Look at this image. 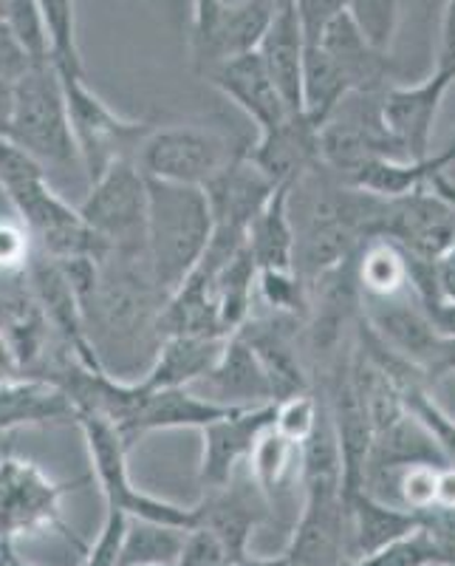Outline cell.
<instances>
[{
	"instance_id": "6da1fadb",
	"label": "cell",
	"mask_w": 455,
	"mask_h": 566,
	"mask_svg": "<svg viewBox=\"0 0 455 566\" xmlns=\"http://www.w3.org/2000/svg\"><path fill=\"white\" fill-rule=\"evenodd\" d=\"M60 264L77 290L85 335L103 371L116 380H141L159 354V317L170 297L148 261L110 252L105 261L74 258Z\"/></svg>"
},
{
	"instance_id": "7a4b0ae2",
	"label": "cell",
	"mask_w": 455,
	"mask_h": 566,
	"mask_svg": "<svg viewBox=\"0 0 455 566\" xmlns=\"http://www.w3.org/2000/svg\"><path fill=\"white\" fill-rule=\"evenodd\" d=\"M148 247L145 258L156 283L170 295L193 275L215 232L201 187L148 179Z\"/></svg>"
},
{
	"instance_id": "3957f363",
	"label": "cell",
	"mask_w": 455,
	"mask_h": 566,
	"mask_svg": "<svg viewBox=\"0 0 455 566\" xmlns=\"http://www.w3.org/2000/svg\"><path fill=\"white\" fill-rule=\"evenodd\" d=\"M7 139L49 168L80 165V150L71 130L63 74L54 63H34L14 83V105ZM83 168V165H80Z\"/></svg>"
},
{
	"instance_id": "277c9868",
	"label": "cell",
	"mask_w": 455,
	"mask_h": 566,
	"mask_svg": "<svg viewBox=\"0 0 455 566\" xmlns=\"http://www.w3.org/2000/svg\"><path fill=\"white\" fill-rule=\"evenodd\" d=\"M250 145L207 125H161L148 134L136 154V168L148 179L204 187L212 176L246 154Z\"/></svg>"
},
{
	"instance_id": "5b68a950",
	"label": "cell",
	"mask_w": 455,
	"mask_h": 566,
	"mask_svg": "<svg viewBox=\"0 0 455 566\" xmlns=\"http://www.w3.org/2000/svg\"><path fill=\"white\" fill-rule=\"evenodd\" d=\"M3 193L12 201L18 219L32 232L34 247L54 261H105L110 255V247L85 224L77 207L60 199L57 190L45 181V170L3 187Z\"/></svg>"
},
{
	"instance_id": "8992f818",
	"label": "cell",
	"mask_w": 455,
	"mask_h": 566,
	"mask_svg": "<svg viewBox=\"0 0 455 566\" xmlns=\"http://www.w3.org/2000/svg\"><path fill=\"white\" fill-rule=\"evenodd\" d=\"M74 422L80 424L85 444H88L91 470H94V479H97L108 507L123 510L130 518L173 524V527L184 530H193L199 524L195 507H181V504L165 502V499H156V495L134 488L128 473V444L108 419L97 417V413H77Z\"/></svg>"
},
{
	"instance_id": "52a82bcc",
	"label": "cell",
	"mask_w": 455,
	"mask_h": 566,
	"mask_svg": "<svg viewBox=\"0 0 455 566\" xmlns=\"http://www.w3.org/2000/svg\"><path fill=\"white\" fill-rule=\"evenodd\" d=\"M63 85L80 165L88 181H97L116 161H136L141 142L148 139L156 125L116 114L97 91L91 88L88 77H63Z\"/></svg>"
},
{
	"instance_id": "ba28073f",
	"label": "cell",
	"mask_w": 455,
	"mask_h": 566,
	"mask_svg": "<svg viewBox=\"0 0 455 566\" xmlns=\"http://www.w3.org/2000/svg\"><path fill=\"white\" fill-rule=\"evenodd\" d=\"M148 205V176L136 168V161H116L97 181H91L88 196L77 210L110 252L145 258Z\"/></svg>"
},
{
	"instance_id": "9c48e42d",
	"label": "cell",
	"mask_w": 455,
	"mask_h": 566,
	"mask_svg": "<svg viewBox=\"0 0 455 566\" xmlns=\"http://www.w3.org/2000/svg\"><path fill=\"white\" fill-rule=\"evenodd\" d=\"M88 479L54 484L43 470L23 459H0V541L18 533L38 530H63L65 538L83 547V541L71 533L60 518V499L68 490H77Z\"/></svg>"
},
{
	"instance_id": "30bf717a",
	"label": "cell",
	"mask_w": 455,
	"mask_h": 566,
	"mask_svg": "<svg viewBox=\"0 0 455 566\" xmlns=\"http://www.w3.org/2000/svg\"><path fill=\"white\" fill-rule=\"evenodd\" d=\"M377 239L393 241L413 258L442 261L455 247V210L430 185L419 187L385 199Z\"/></svg>"
},
{
	"instance_id": "8fae6325",
	"label": "cell",
	"mask_w": 455,
	"mask_h": 566,
	"mask_svg": "<svg viewBox=\"0 0 455 566\" xmlns=\"http://www.w3.org/2000/svg\"><path fill=\"white\" fill-rule=\"evenodd\" d=\"M455 83V71L436 69L419 85H388L382 94V116L391 130L396 148L408 161L427 159L433 125L438 119L449 85Z\"/></svg>"
},
{
	"instance_id": "7c38bea8",
	"label": "cell",
	"mask_w": 455,
	"mask_h": 566,
	"mask_svg": "<svg viewBox=\"0 0 455 566\" xmlns=\"http://www.w3.org/2000/svg\"><path fill=\"white\" fill-rule=\"evenodd\" d=\"M201 77L244 111L255 123L257 134L275 128L286 116L295 114V111H289L281 91H277L275 80H272L269 69H266L257 49L226 57L221 63H212L210 69L201 71Z\"/></svg>"
},
{
	"instance_id": "4fadbf2b",
	"label": "cell",
	"mask_w": 455,
	"mask_h": 566,
	"mask_svg": "<svg viewBox=\"0 0 455 566\" xmlns=\"http://www.w3.org/2000/svg\"><path fill=\"white\" fill-rule=\"evenodd\" d=\"M275 424V402L261 408H244L219 422L201 428L204 451L199 464L201 490H221L232 484L235 470L250 462V453L261 433H266Z\"/></svg>"
},
{
	"instance_id": "5bb4252c",
	"label": "cell",
	"mask_w": 455,
	"mask_h": 566,
	"mask_svg": "<svg viewBox=\"0 0 455 566\" xmlns=\"http://www.w3.org/2000/svg\"><path fill=\"white\" fill-rule=\"evenodd\" d=\"M277 187L281 185L272 176L263 174L246 150L237 159H232L219 176H212L201 190L210 201L215 230L246 239L252 221L261 216L263 207L269 205Z\"/></svg>"
},
{
	"instance_id": "9a60e30c",
	"label": "cell",
	"mask_w": 455,
	"mask_h": 566,
	"mask_svg": "<svg viewBox=\"0 0 455 566\" xmlns=\"http://www.w3.org/2000/svg\"><path fill=\"white\" fill-rule=\"evenodd\" d=\"M286 555L292 566H348L342 488L306 490V504Z\"/></svg>"
},
{
	"instance_id": "2e32d148",
	"label": "cell",
	"mask_w": 455,
	"mask_h": 566,
	"mask_svg": "<svg viewBox=\"0 0 455 566\" xmlns=\"http://www.w3.org/2000/svg\"><path fill=\"white\" fill-rule=\"evenodd\" d=\"M204 399L224 408H261L275 402L269 374L244 335H230L219 363L195 382Z\"/></svg>"
},
{
	"instance_id": "e0dca14e",
	"label": "cell",
	"mask_w": 455,
	"mask_h": 566,
	"mask_svg": "<svg viewBox=\"0 0 455 566\" xmlns=\"http://www.w3.org/2000/svg\"><path fill=\"white\" fill-rule=\"evenodd\" d=\"M141 386V382H139ZM244 408H224L219 402H210L193 388H165V391H150L141 386L139 408L134 417L119 428V437L125 439L128 451L139 439L156 431H176V428H207Z\"/></svg>"
},
{
	"instance_id": "ac0fdd59",
	"label": "cell",
	"mask_w": 455,
	"mask_h": 566,
	"mask_svg": "<svg viewBox=\"0 0 455 566\" xmlns=\"http://www.w3.org/2000/svg\"><path fill=\"white\" fill-rule=\"evenodd\" d=\"M342 502H346L348 566L382 553L422 527V515L379 502L366 490H342Z\"/></svg>"
},
{
	"instance_id": "d6986e66",
	"label": "cell",
	"mask_w": 455,
	"mask_h": 566,
	"mask_svg": "<svg viewBox=\"0 0 455 566\" xmlns=\"http://www.w3.org/2000/svg\"><path fill=\"white\" fill-rule=\"evenodd\" d=\"M250 156L266 176L283 181L300 179L306 170L320 165V125L306 114H289L275 128L261 130Z\"/></svg>"
},
{
	"instance_id": "ffe728a7",
	"label": "cell",
	"mask_w": 455,
	"mask_h": 566,
	"mask_svg": "<svg viewBox=\"0 0 455 566\" xmlns=\"http://www.w3.org/2000/svg\"><path fill=\"white\" fill-rule=\"evenodd\" d=\"M255 495H263L255 482L235 484V479H232V484H226V488L207 490L201 502L195 504V515H199L195 527H204L212 535H219L235 566L250 555L246 553L250 535L261 522L263 510H257Z\"/></svg>"
},
{
	"instance_id": "44dd1931",
	"label": "cell",
	"mask_w": 455,
	"mask_h": 566,
	"mask_svg": "<svg viewBox=\"0 0 455 566\" xmlns=\"http://www.w3.org/2000/svg\"><path fill=\"white\" fill-rule=\"evenodd\" d=\"M297 323L300 321L277 315H272L269 321H257V317H252L241 332H235V335H244L246 340H250V346L255 348L257 357H261L263 368L269 374L275 402L295 397V394L311 391V386H308V374L306 368H303L300 354H297L295 346Z\"/></svg>"
},
{
	"instance_id": "7402d4cb",
	"label": "cell",
	"mask_w": 455,
	"mask_h": 566,
	"mask_svg": "<svg viewBox=\"0 0 455 566\" xmlns=\"http://www.w3.org/2000/svg\"><path fill=\"white\" fill-rule=\"evenodd\" d=\"M263 63L269 69L277 91L283 94L289 111H303V63H306V38H303L300 18H297L295 0L277 3L275 18L257 45Z\"/></svg>"
},
{
	"instance_id": "603a6c76",
	"label": "cell",
	"mask_w": 455,
	"mask_h": 566,
	"mask_svg": "<svg viewBox=\"0 0 455 566\" xmlns=\"http://www.w3.org/2000/svg\"><path fill=\"white\" fill-rule=\"evenodd\" d=\"M226 346V337H201V335H179L161 340L154 366L141 377V386L150 391H165V388H193L201 377L212 371L219 363L221 352Z\"/></svg>"
},
{
	"instance_id": "cb8c5ba5",
	"label": "cell",
	"mask_w": 455,
	"mask_h": 566,
	"mask_svg": "<svg viewBox=\"0 0 455 566\" xmlns=\"http://www.w3.org/2000/svg\"><path fill=\"white\" fill-rule=\"evenodd\" d=\"M65 419H77V408L57 382L20 377L0 386V433L23 424H49Z\"/></svg>"
},
{
	"instance_id": "d4e9b609",
	"label": "cell",
	"mask_w": 455,
	"mask_h": 566,
	"mask_svg": "<svg viewBox=\"0 0 455 566\" xmlns=\"http://www.w3.org/2000/svg\"><path fill=\"white\" fill-rule=\"evenodd\" d=\"M320 45L337 60L342 71H346L348 83H351L353 94L357 91H385L388 77H391V57L385 52H377L362 32L357 29V23L351 20V14H340L334 20L331 27L322 34Z\"/></svg>"
},
{
	"instance_id": "484cf974",
	"label": "cell",
	"mask_w": 455,
	"mask_h": 566,
	"mask_svg": "<svg viewBox=\"0 0 455 566\" xmlns=\"http://www.w3.org/2000/svg\"><path fill=\"white\" fill-rule=\"evenodd\" d=\"M289 190L292 181H283L269 199V205L263 207L261 216L252 221L250 235H246V247L255 255L261 272H289L295 270V224H292L289 212Z\"/></svg>"
},
{
	"instance_id": "4316f807",
	"label": "cell",
	"mask_w": 455,
	"mask_h": 566,
	"mask_svg": "<svg viewBox=\"0 0 455 566\" xmlns=\"http://www.w3.org/2000/svg\"><path fill=\"white\" fill-rule=\"evenodd\" d=\"M353 88L348 83L346 71L322 45H306V63H303V114L326 125L328 116L351 97Z\"/></svg>"
},
{
	"instance_id": "83f0119b",
	"label": "cell",
	"mask_w": 455,
	"mask_h": 566,
	"mask_svg": "<svg viewBox=\"0 0 455 566\" xmlns=\"http://www.w3.org/2000/svg\"><path fill=\"white\" fill-rule=\"evenodd\" d=\"M190 530L130 518L119 566H179Z\"/></svg>"
},
{
	"instance_id": "f1b7e54d",
	"label": "cell",
	"mask_w": 455,
	"mask_h": 566,
	"mask_svg": "<svg viewBox=\"0 0 455 566\" xmlns=\"http://www.w3.org/2000/svg\"><path fill=\"white\" fill-rule=\"evenodd\" d=\"M246 468H250V479L257 484L263 499L272 502L275 490L283 488L295 473H300V444L277 433L272 424L252 448Z\"/></svg>"
},
{
	"instance_id": "f546056e",
	"label": "cell",
	"mask_w": 455,
	"mask_h": 566,
	"mask_svg": "<svg viewBox=\"0 0 455 566\" xmlns=\"http://www.w3.org/2000/svg\"><path fill=\"white\" fill-rule=\"evenodd\" d=\"M52 63L63 77H88L77 43V0H40Z\"/></svg>"
},
{
	"instance_id": "4dcf8cb0",
	"label": "cell",
	"mask_w": 455,
	"mask_h": 566,
	"mask_svg": "<svg viewBox=\"0 0 455 566\" xmlns=\"http://www.w3.org/2000/svg\"><path fill=\"white\" fill-rule=\"evenodd\" d=\"M348 14L377 52H391L402 20V0H348Z\"/></svg>"
},
{
	"instance_id": "1f68e13d",
	"label": "cell",
	"mask_w": 455,
	"mask_h": 566,
	"mask_svg": "<svg viewBox=\"0 0 455 566\" xmlns=\"http://www.w3.org/2000/svg\"><path fill=\"white\" fill-rule=\"evenodd\" d=\"M351 566H449V558L438 547V541L430 535V530L422 524L408 538L396 541V544L385 547L382 553Z\"/></svg>"
},
{
	"instance_id": "d6a6232c",
	"label": "cell",
	"mask_w": 455,
	"mask_h": 566,
	"mask_svg": "<svg viewBox=\"0 0 455 566\" xmlns=\"http://www.w3.org/2000/svg\"><path fill=\"white\" fill-rule=\"evenodd\" d=\"M7 23L18 40L27 45L34 63H52L49 52V34H45L43 14H40V0H9L7 3Z\"/></svg>"
},
{
	"instance_id": "836d02e7",
	"label": "cell",
	"mask_w": 455,
	"mask_h": 566,
	"mask_svg": "<svg viewBox=\"0 0 455 566\" xmlns=\"http://www.w3.org/2000/svg\"><path fill=\"white\" fill-rule=\"evenodd\" d=\"M322 411V394L315 397L311 391L295 394L289 399H281L275 402V431L283 433L286 439H292L295 444H303L311 431H315L317 419Z\"/></svg>"
},
{
	"instance_id": "e575fe53",
	"label": "cell",
	"mask_w": 455,
	"mask_h": 566,
	"mask_svg": "<svg viewBox=\"0 0 455 566\" xmlns=\"http://www.w3.org/2000/svg\"><path fill=\"white\" fill-rule=\"evenodd\" d=\"M38 252L32 232L20 219H0V277H23Z\"/></svg>"
},
{
	"instance_id": "d590c367",
	"label": "cell",
	"mask_w": 455,
	"mask_h": 566,
	"mask_svg": "<svg viewBox=\"0 0 455 566\" xmlns=\"http://www.w3.org/2000/svg\"><path fill=\"white\" fill-rule=\"evenodd\" d=\"M128 522H130V515H125L123 510L108 507L103 530H99L94 547L85 549L83 566H119V555H123Z\"/></svg>"
},
{
	"instance_id": "8d00e7d4",
	"label": "cell",
	"mask_w": 455,
	"mask_h": 566,
	"mask_svg": "<svg viewBox=\"0 0 455 566\" xmlns=\"http://www.w3.org/2000/svg\"><path fill=\"white\" fill-rule=\"evenodd\" d=\"M295 9L306 45H320L326 29L348 12V0H295Z\"/></svg>"
},
{
	"instance_id": "74e56055",
	"label": "cell",
	"mask_w": 455,
	"mask_h": 566,
	"mask_svg": "<svg viewBox=\"0 0 455 566\" xmlns=\"http://www.w3.org/2000/svg\"><path fill=\"white\" fill-rule=\"evenodd\" d=\"M179 566H235V560L230 558L219 535H212L204 527H193L187 533Z\"/></svg>"
},
{
	"instance_id": "f35d334b",
	"label": "cell",
	"mask_w": 455,
	"mask_h": 566,
	"mask_svg": "<svg viewBox=\"0 0 455 566\" xmlns=\"http://www.w3.org/2000/svg\"><path fill=\"white\" fill-rule=\"evenodd\" d=\"M416 368L424 374V380L433 388H436L444 377L455 374V335H442V332H436L433 340L427 343V348H424L422 357H419Z\"/></svg>"
},
{
	"instance_id": "ab89813d",
	"label": "cell",
	"mask_w": 455,
	"mask_h": 566,
	"mask_svg": "<svg viewBox=\"0 0 455 566\" xmlns=\"http://www.w3.org/2000/svg\"><path fill=\"white\" fill-rule=\"evenodd\" d=\"M32 65L34 60L27 52V45L20 43L7 20H0V77L9 80V83H18Z\"/></svg>"
},
{
	"instance_id": "60d3db41",
	"label": "cell",
	"mask_w": 455,
	"mask_h": 566,
	"mask_svg": "<svg viewBox=\"0 0 455 566\" xmlns=\"http://www.w3.org/2000/svg\"><path fill=\"white\" fill-rule=\"evenodd\" d=\"M442 71H455V0H447L442 18V43H438V65Z\"/></svg>"
},
{
	"instance_id": "b9f144b4",
	"label": "cell",
	"mask_w": 455,
	"mask_h": 566,
	"mask_svg": "<svg viewBox=\"0 0 455 566\" xmlns=\"http://www.w3.org/2000/svg\"><path fill=\"white\" fill-rule=\"evenodd\" d=\"M20 377H27V374H23V366H20L18 352H14V346L9 343V337L0 332V386L20 380Z\"/></svg>"
},
{
	"instance_id": "7bdbcfd3",
	"label": "cell",
	"mask_w": 455,
	"mask_h": 566,
	"mask_svg": "<svg viewBox=\"0 0 455 566\" xmlns=\"http://www.w3.org/2000/svg\"><path fill=\"white\" fill-rule=\"evenodd\" d=\"M12 105H14V83L0 77V136H7L9 119H12Z\"/></svg>"
},
{
	"instance_id": "ee69618b",
	"label": "cell",
	"mask_w": 455,
	"mask_h": 566,
	"mask_svg": "<svg viewBox=\"0 0 455 566\" xmlns=\"http://www.w3.org/2000/svg\"><path fill=\"white\" fill-rule=\"evenodd\" d=\"M430 187H433V190H436V193L455 210V185L447 179V174L433 176V179H430Z\"/></svg>"
},
{
	"instance_id": "f6af8a7d",
	"label": "cell",
	"mask_w": 455,
	"mask_h": 566,
	"mask_svg": "<svg viewBox=\"0 0 455 566\" xmlns=\"http://www.w3.org/2000/svg\"><path fill=\"white\" fill-rule=\"evenodd\" d=\"M237 566H292V560L286 553L277 555V558H252V555H246Z\"/></svg>"
},
{
	"instance_id": "bcb514c9",
	"label": "cell",
	"mask_w": 455,
	"mask_h": 566,
	"mask_svg": "<svg viewBox=\"0 0 455 566\" xmlns=\"http://www.w3.org/2000/svg\"><path fill=\"white\" fill-rule=\"evenodd\" d=\"M0 566H32V564H23V560L12 553V544H9V541H0Z\"/></svg>"
},
{
	"instance_id": "7dc6e473",
	"label": "cell",
	"mask_w": 455,
	"mask_h": 566,
	"mask_svg": "<svg viewBox=\"0 0 455 566\" xmlns=\"http://www.w3.org/2000/svg\"><path fill=\"white\" fill-rule=\"evenodd\" d=\"M7 3L9 0H0V20H7Z\"/></svg>"
}]
</instances>
